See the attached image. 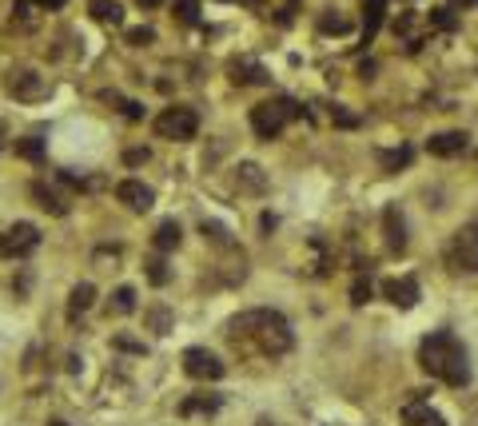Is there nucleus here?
Wrapping results in <instances>:
<instances>
[{
  "instance_id": "obj_1",
  "label": "nucleus",
  "mask_w": 478,
  "mask_h": 426,
  "mask_svg": "<svg viewBox=\"0 0 478 426\" xmlns=\"http://www.w3.org/2000/svg\"><path fill=\"white\" fill-rule=\"evenodd\" d=\"M227 335H232L235 343H239V339L255 343L264 355H287L291 343H295L291 323H287L279 311H271V307H255V311H244V315H235V319H227Z\"/></svg>"
},
{
  "instance_id": "obj_2",
  "label": "nucleus",
  "mask_w": 478,
  "mask_h": 426,
  "mask_svg": "<svg viewBox=\"0 0 478 426\" xmlns=\"http://www.w3.org/2000/svg\"><path fill=\"white\" fill-rule=\"evenodd\" d=\"M418 366H423L430 378H438V383H447V386H467L470 383V355L450 331H430V335L418 343Z\"/></svg>"
},
{
  "instance_id": "obj_3",
  "label": "nucleus",
  "mask_w": 478,
  "mask_h": 426,
  "mask_svg": "<svg viewBox=\"0 0 478 426\" xmlns=\"http://www.w3.org/2000/svg\"><path fill=\"white\" fill-rule=\"evenodd\" d=\"M295 116H307L295 100H287V96H275V100H264L251 108V128L259 140H275V136L283 132L287 124L295 120Z\"/></svg>"
},
{
  "instance_id": "obj_4",
  "label": "nucleus",
  "mask_w": 478,
  "mask_h": 426,
  "mask_svg": "<svg viewBox=\"0 0 478 426\" xmlns=\"http://www.w3.org/2000/svg\"><path fill=\"white\" fill-rule=\"evenodd\" d=\"M447 263L450 271H478V224H467L450 235Z\"/></svg>"
},
{
  "instance_id": "obj_5",
  "label": "nucleus",
  "mask_w": 478,
  "mask_h": 426,
  "mask_svg": "<svg viewBox=\"0 0 478 426\" xmlns=\"http://www.w3.org/2000/svg\"><path fill=\"white\" fill-rule=\"evenodd\" d=\"M195 132H200V116L192 108L175 104L156 116V136H163V140H195Z\"/></svg>"
},
{
  "instance_id": "obj_6",
  "label": "nucleus",
  "mask_w": 478,
  "mask_h": 426,
  "mask_svg": "<svg viewBox=\"0 0 478 426\" xmlns=\"http://www.w3.org/2000/svg\"><path fill=\"white\" fill-rule=\"evenodd\" d=\"M40 247V231L36 224H12L9 231H0V255L4 259H21V255Z\"/></svg>"
},
{
  "instance_id": "obj_7",
  "label": "nucleus",
  "mask_w": 478,
  "mask_h": 426,
  "mask_svg": "<svg viewBox=\"0 0 478 426\" xmlns=\"http://www.w3.org/2000/svg\"><path fill=\"white\" fill-rule=\"evenodd\" d=\"M183 375L200 378V383H215V378H224V363L207 346H188L183 351Z\"/></svg>"
},
{
  "instance_id": "obj_8",
  "label": "nucleus",
  "mask_w": 478,
  "mask_h": 426,
  "mask_svg": "<svg viewBox=\"0 0 478 426\" xmlns=\"http://www.w3.org/2000/svg\"><path fill=\"white\" fill-rule=\"evenodd\" d=\"M116 200L120 203H128L132 212H152V203H156V192L148 187V183H140V180H124V183H116Z\"/></svg>"
},
{
  "instance_id": "obj_9",
  "label": "nucleus",
  "mask_w": 478,
  "mask_h": 426,
  "mask_svg": "<svg viewBox=\"0 0 478 426\" xmlns=\"http://www.w3.org/2000/svg\"><path fill=\"white\" fill-rule=\"evenodd\" d=\"M9 92L16 100H40L44 92H48V84H44V76L21 68V72H9Z\"/></svg>"
},
{
  "instance_id": "obj_10",
  "label": "nucleus",
  "mask_w": 478,
  "mask_h": 426,
  "mask_svg": "<svg viewBox=\"0 0 478 426\" xmlns=\"http://www.w3.org/2000/svg\"><path fill=\"white\" fill-rule=\"evenodd\" d=\"M383 295H387V299L398 307V311H411V307L418 303V279H415V275H403V279H387V283H383Z\"/></svg>"
},
{
  "instance_id": "obj_11",
  "label": "nucleus",
  "mask_w": 478,
  "mask_h": 426,
  "mask_svg": "<svg viewBox=\"0 0 478 426\" xmlns=\"http://www.w3.org/2000/svg\"><path fill=\"white\" fill-rule=\"evenodd\" d=\"M403 422L407 426H447V418L438 415V410H430V403L423 398V390H415V398L403 406Z\"/></svg>"
},
{
  "instance_id": "obj_12",
  "label": "nucleus",
  "mask_w": 478,
  "mask_h": 426,
  "mask_svg": "<svg viewBox=\"0 0 478 426\" xmlns=\"http://www.w3.org/2000/svg\"><path fill=\"white\" fill-rule=\"evenodd\" d=\"M383 235H387V247L395 255L407 251V219H403V212H398L395 203L383 207Z\"/></svg>"
},
{
  "instance_id": "obj_13",
  "label": "nucleus",
  "mask_w": 478,
  "mask_h": 426,
  "mask_svg": "<svg viewBox=\"0 0 478 426\" xmlns=\"http://www.w3.org/2000/svg\"><path fill=\"white\" fill-rule=\"evenodd\" d=\"M467 140H470L467 132H438V136H430V140H427V152L438 155V160H450V155L467 152Z\"/></svg>"
},
{
  "instance_id": "obj_14",
  "label": "nucleus",
  "mask_w": 478,
  "mask_h": 426,
  "mask_svg": "<svg viewBox=\"0 0 478 426\" xmlns=\"http://www.w3.org/2000/svg\"><path fill=\"white\" fill-rule=\"evenodd\" d=\"M235 187L247 192V195H264L267 192V172L259 163H239V168H235Z\"/></svg>"
},
{
  "instance_id": "obj_15",
  "label": "nucleus",
  "mask_w": 478,
  "mask_h": 426,
  "mask_svg": "<svg viewBox=\"0 0 478 426\" xmlns=\"http://www.w3.org/2000/svg\"><path fill=\"white\" fill-rule=\"evenodd\" d=\"M383 16H387V0H363V44L375 40V32L383 28Z\"/></svg>"
},
{
  "instance_id": "obj_16",
  "label": "nucleus",
  "mask_w": 478,
  "mask_h": 426,
  "mask_svg": "<svg viewBox=\"0 0 478 426\" xmlns=\"http://www.w3.org/2000/svg\"><path fill=\"white\" fill-rule=\"evenodd\" d=\"M180 239H183L180 224H175V219H163V224L156 227V235H152V247L163 255V251H175V247H180Z\"/></svg>"
},
{
  "instance_id": "obj_17",
  "label": "nucleus",
  "mask_w": 478,
  "mask_h": 426,
  "mask_svg": "<svg viewBox=\"0 0 478 426\" xmlns=\"http://www.w3.org/2000/svg\"><path fill=\"white\" fill-rule=\"evenodd\" d=\"M92 303H96V287H92V283H76V287H72V295H68V319L84 315Z\"/></svg>"
},
{
  "instance_id": "obj_18",
  "label": "nucleus",
  "mask_w": 478,
  "mask_h": 426,
  "mask_svg": "<svg viewBox=\"0 0 478 426\" xmlns=\"http://www.w3.org/2000/svg\"><path fill=\"white\" fill-rule=\"evenodd\" d=\"M143 275H148V283H152V287H168V283H172V267H168L163 255L143 259Z\"/></svg>"
},
{
  "instance_id": "obj_19",
  "label": "nucleus",
  "mask_w": 478,
  "mask_h": 426,
  "mask_svg": "<svg viewBox=\"0 0 478 426\" xmlns=\"http://www.w3.org/2000/svg\"><path fill=\"white\" fill-rule=\"evenodd\" d=\"M32 195H36V203H40L44 212H52V215H68V203H64L60 195L52 192V187H44V183H32Z\"/></svg>"
},
{
  "instance_id": "obj_20",
  "label": "nucleus",
  "mask_w": 478,
  "mask_h": 426,
  "mask_svg": "<svg viewBox=\"0 0 478 426\" xmlns=\"http://www.w3.org/2000/svg\"><path fill=\"white\" fill-rule=\"evenodd\" d=\"M92 16H96L100 24H120L124 9L116 4V0H92Z\"/></svg>"
},
{
  "instance_id": "obj_21",
  "label": "nucleus",
  "mask_w": 478,
  "mask_h": 426,
  "mask_svg": "<svg viewBox=\"0 0 478 426\" xmlns=\"http://www.w3.org/2000/svg\"><path fill=\"white\" fill-rule=\"evenodd\" d=\"M16 155L28 163H40L44 160V140H36V136H24V140H16Z\"/></svg>"
},
{
  "instance_id": "obj_22",
  "label": "nucleus",
  "mask_w": 478,
  "mask_h": 426,
  "mask_svg": "<svg viewBox=\"0 0 478 426\" xmlns=\"http://www.w3.org/2000/svg\"><path fill=\"white\" fill-rule=\"evenodd\" d=\"M112 311L116 315H132L136 311V287H116L112 291Z\"/></svg>"
},
{
  "instance_id": "obj_23",
  "label": "nucleus",
  "mask_w": 478,
  "mask_h": 426,
  "mask_svg": "<svg viewBox=\"0 0 478 426\" xmlns=\"http://www.w3.org/2000/svg\"><path fill=\"white\" fill-rule=\"evenodd\" d=\"M379 163H383V172H398V168H407V163H411V148H395V152H379Z\"/></svg>"
},
{
  "instance_id": "obj_24",
  "label": "nucleus",
  "mask_w": 478,
  "mask_h": 426,
  "mask_svg": "<svg viewBox=\"0 0 478 426\" xmlns=\"http://www.w3.org/2000/svg\"><path fill=\"white\" fill-rule=\"evenodd\" d=\"M200 231H204V239H212L215 247H232V235H227V227L215 224V219H204V224H200Z\"/></svg>"
},
{
  "instance_id": "obj_25",
  "label": "nucleus",
  "mask_w": 478,
  "mask_h": 426,
  "mask_svg": "<svg viewBox=\"0 0 478 426\" xmlns=\"http://www.w3.org/2000/svg\"><path fill=\"white\" fill-rule=\"evenodd\" d=\"M232 80L235 84H259L264 80V68L259 64H232Z\"/></svg>"
},
{
  "instance_id": "obj_26",
  "label": "nucleus",
  "mask_w": 478,
  "mask_h": 426,
  "mask_svg": "<svg viewBox=\"0 0 478 426\" xmlns=\"http://www.w3.org/2000/svg\"><path fill=\"white\" fill-rule=\"evenodd\" d=\"M148 327H152L156 335H168V331H172V311H168V307H152V311H148Z\"/></svg>"
},
{
  "instance_id": "obj_27",
  "label": "nucleus",
  "mask_w": 478,
  "mask_h": 426,
  "mask_svg": "<svg viewBox=\"0 0 478 426\" xmlns=\"http://www.w3.org/2000/svg\"><path fill=\"white\" fill-rule=\"evenodd\" d=\"M180 410H183V415H195V410H204V415H215V410H219V398H188Z\"/></svg>"
},
{
  "instance_id": "obj_28",
  "label": "nucleus",
  "mask_w": 478,
  "mask_h": 426,
  "mask_svg": "<svg viewBox=\"0 0 478 426\" xmlns=\"http://www.w3.org/2000/svg\"><path fill=\"white\" fill-rule=\"evenodd\" d=\"M175 16L183 24H200V4L195 0H175Z\"/></svg>"
},
{
  "instance_id": "obj_29",
  "label": "nucleus",
  "mask_w": 478,
  "mask_h": 426,
  "mask_svg": "<svg viewBox=\"0 0 478 426\" xmlns=\"http://www.w3.org/2000/svg\"><path fill=\"white\" fill-rule=\"evenodd\" d=\"M366 299H371V279H363V275H359L355 283H351V303H355V307H363Z\"/></svg>"
},
{
  "instance_id": "obj_30",
  "label": "nucleus",
  "mask_w": 478,
  "mask_h": 426,
  "mask_svg": "<svg viewBox=\"0 0 478 426\" xmlns=\"http://www.w3.org/2000/svg\"><path fill=\"white\" fill-rule=\"evenodd\" d=\"M156 32L148 28V24H140V28H128V44H136V48H143V44H152Z\"/></svg>"
},
{
  "instance_id": "obj_31",
  "label": "nucleus",
  "mask_w": 478,
  "mask_h": 426,
  "mask_svg": "<svg viewBox=\"0 0 478 426\" xmlns=\"http://www.w3.org/2000/svg\"><path fill=\"white\" fill-rule=\"evenodd\" d=\"M116 104H120V112L128 116V120H143V104L140 100H120V96H112Z\"/></svg>"
},
{
  "instance_id": "obj_32",
  "label": "nucleus",
  "mask_w": 478,
  "mask_h": 426,
  "mask_svg": "<svg viewBox=\"0 0 478 426\" xmlns=\"http://www.w3.org/2000/svg\"><path fill=\"white\" fill-rule=\"evenodd\" d=\"M148 160H152L148 148H128V152H124V163H128V168H140V163H148Z\"/></svg>"
},
{
  "instance_id": "obj_33",
  "label": "nucleus",
  "mask_w": 478,
  "mask_h": 426,
  "mask_svg": "<svg viewBox=\"0 0 478 426\" xmlns=\"http://www.w3.org/2000/svg\"><path fill=\"white\" fill-rule=\"evenodd\" d=\"M331 120H335L339 128H359V116L343 112V108H339V104H335V108H331Z\"/></svg>"
},
{
  "instance_id": "obj_34",
  "label": "nucleus",
  "mask_w": 478,
  "mask_h": 426,
  "mask_svg": "<svg viewBox=\"0 0 478 426\" xmlns=\"http://www.w3.org/2000/svg\"><path fill=\"white\" fill-rule=\"evenodd\" d=\"M319 28H323V32H347L351 24H347L343 16H323V21H319Z\"/></svg>"
},
{
  "instance_id": "obj_35",
  "label": "nucleus",
  "mask_w": 478,
  "mask_h": 426,
  "mask_svg": "<svg viewBox=\"0 0 478 426\" xmlns=\"http://www.w3.org/2000/svg\"><path fill=\"white\" fill-rule=\"evenodd\" d=\"M430 21H435L438 28H455V21H450V9H430Z\"/></svg>"
},
{
  "instance_id": "obj_36",
  "label": "nucleus",
  "mask_w": 478,
  "mask_h": 426,
  "mask_svg": "<svg viewBox=\"0 0 478 426\" xmlns=\"http://www.w3.org/2000/svg\"><path fill=\"white\" fill-rule=\"evenodd\" d=\"M116 346H120V351H132V355H143V343H136V339H128V335L116 339Z\"/></svg>"
},
{
  "instance_id": "obj_37",
  "label": "nucleus",
  "mask_w": 478,
  "mask_h": 426,
  "mask_svg": "<svg viewBox=\"0 0 478 426\" xmlns=\"http://www.w3.org/2000/svg\"><path fill=\"white\" fill-rule=\"evenodd\" d=\"M36 4H40V9H64L68 0H36Z\"/></svg>"
},
{
  "instance_id": "obj_38",
  "label": "nucleus",
  "mask_w": 478,
  "mask_h": 426,
  "mask_svg": "<svg viewBox=\"0 0 478 426\" xmlns=\"http://www.w3.org/2000/svg\"><path fill=\"white\" fill-rule=\"evenodd\" d=\"M140 9H156V4H163V0H136Z\"/></svg>"
},
{
  "instance_id": "obj_39",
  "label": "nucleus",
  "mask_w": 478,
  "mask_h": 426,
  "mask_svg": "<svg viewBox=\"0 0 478 426\" xmlns=\"http://www.w3.org/2000/svg\"><path fill=\"white\" fill-rule=\"evenodd\" d=\"M450 4H458V9H470V4H478V0H450Z\"/></svg>"
},
{
  "instance_id": "obj_40",
  "label": "nucleus",
  "mask_w": 478,
  "mask_h": 426,
  "mask_svg": "<svg viewBox=\"0 0 478 426\" xmlns=\"http://www.w3.org/2000/svg\"><path fill=\"white\" fill-rule=\"evenodd\" d=\"M4 136H9V128H4V124H0V148H4Z\"/></svg>"
},
{
  "instance_id": "obj_41",
  "label": "nucleus",
  "mask_w": 478,
  "mask_h": 426,
  "mask_svg": "<svg viewBox=\"0 0 478 426\" xmlns=\"http://www.w3.org/2000/svg\"><path fill=\"white\" fill-rule=\"evenodd\" d=\"M255 426H275V422H271V418H259V422H255Z\"/></svg>"
},
{
  "instance_id": "obj_42",
  "label": "nucleus",
  "mask_w": 478,
  "mask_h": 426,
  "mask_svg": "<svg viewBox=\"0 0 478 426\" xmlns=\"http://www.w3.org/2000/svg\"><path fill=\"white\" fill-rule=\"evenodd\" d=\"M48 426H68V422H60V418H56V422H48Z\"/></svg>"
}]
</instances>
